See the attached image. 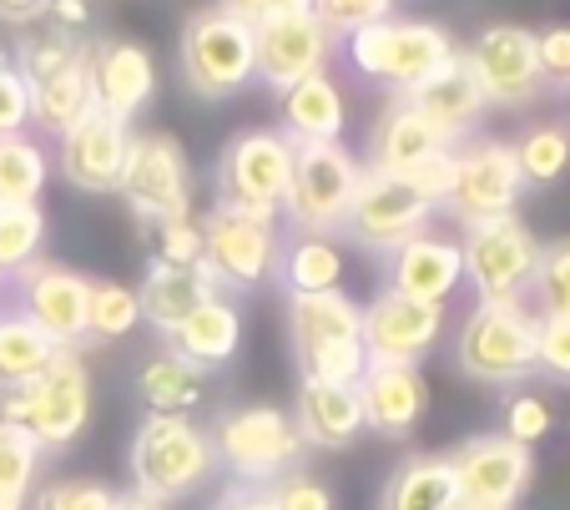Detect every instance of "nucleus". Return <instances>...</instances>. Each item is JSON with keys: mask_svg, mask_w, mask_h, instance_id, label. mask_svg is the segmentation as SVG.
I'll use <instances>...</instances> for the list:
<instances>
[{"mask_svg": "<svg viewBox=\"0 0 570 510\" xmlns=\"http://www.w3.org/2000/svg\"><path fill=\"white\" fill-rule=\"evenodd\" d=\"M288 349L303 380L318 384H358L364 359V308L344 294H293L288 298Z\"/></svg>", "mask_w": 570, "mask_h": 510, "instance_id": "nucleus-1", "label": "nucleus"}, {"mask_svg": "<svg viewBox=\"0 0 570 510\" xmlns=\"http://www.w3.org/2000/svg\"><path fill=\"white\" fill-rule=\"evenodd\" d=\"M0 420L21 424L41 445V455L71 450L91 420V374L81 364V354L61 349L41 374H31L21 384H0Z\"/></svg>", "mask_w": 570, "mask_h": 510, "instance_id": "nucleus-2", "label": "nucleus"}, {"mask_svg": "<svg viewBox=\"0 0 570 510\" xmlns=\"http://www.w3.org/2000/svg\"><path fill=\"white\" fill-rule=\"evenodd\" d=\"M131 490L151 506L183 500L193 490L207 486V475L217 470L213 440L197 420L187 414H147L131 434Z\"/></svg>", "mask_w": 570, "mask_h": 510, "instance_id": "nucleus-3", "label": "nucleus"}, {"mask_svg": "<svg viewBox=\"0 0 570 510\" xmlns=\"http://www.w3.org/2000/svg\"><path fill=\"white\" fill-rule=\"evenodd\" d=\"M213 460L237 486H278L283 475L303 470V440L293 430V414L278 404H237L207 424Z\"/></svg>", "mask_w": 570, "mask_h": 510, "instance_id": "nucleus-4", "label": "nucleus"}, {"mask_svg": "<svg viewBox=\"0 0 570 510\" xmlns=\"http://www.w3.org/2000/svg\"><path fill=\"white\" fill-rule=\"evenodd\" d=\"M454 370L490 390H515L535 380V308L474 304L454 334Z\"/></svg>", "mask_w": 570, "mask_h": 510, "instance_id": "nucleus-5", "label": "nucleus"}, {"mask_svg": "<svg viewBox=\"0 0 570 510\" xmlns=\"http://www.w3.org/2000/svg\"><path fill=\"white\" fill-rule=\"evenodd\" d=\"M358 177H364V167L354 163L344 141H293L288 193H283L288 228L313 233V238L338 233L358 193Z\"/></svg>", "mask_w": 570, "mask_h": 510, "instance_id": "nucleus-6", "label": "nucleus"}, {"mask_svg": "<svg viewBox=\"0 0 570 510\" xmlns=\"http://www.w3.org/2000/svg\"><path fill=\"white\" fill-rule=\"evenodd\" d=\"M288 167H293V141L278 127H248L227 137L213 167V193L217 207H237V213H283V193H288Z\"/></svg>", "mask_w": 570, "mask_h": 510, "instance_id": "nucleus-7", "label": "nucleus"}, {"mask_svg": "<svg viewBox=\"0 0 570 510\" xmlns=\"http://www.w3.org/2000/svg\"><path fill=\"white\" fill-rule=\"evenodd\" d=\"M535 258H540V238L515 213L464 223L460 263H464V283L474 288L480 304H525Z\"/></svg>", "mask_w": 570, "mask_h": 510, "instance_id": "nucleus-8", "label": "nucleus"}, {"mask_svg": "<svg viewBox=\"0 0 570 510\" xmlns=\"http://www.w3.org/2000/svg\"><path fill=\"white\" fill-rule=\"evenodd\" d=\"M177 66L183 81L207 101H227L253 81V26L237 16L217 11H193L177 41Z\"/></svg>", "mask_w": 570, "mask_h": 510, "instance_id": "nucleus-9", "label": "nucleus"}, {"mask_svg": "<svg viewBox=\"0 0 570 510\" xmlns=\"http://www.w3.org/2000/svg\"><path fill=\"white\" fill-rule=\"evenodd\" d=\"M344 41H348V61H354L358 77L389 87L394 97L414 91L454 51L450 36L430 21H374L364 31L344 36Z\"/></svg>", "mask_w": 570, "mask_h": 510, "instance_id": "nucleus-10", "label": "nucleus"}, {"mask_svg": "<svg viewBox=\"0 0 570 510\" xmlns=\"http://www.w3.org/2000/svg\"><path fill=\"white\" fill-rule=\"evenodd\" d=\"M121 197L141 228L193 217V167H187L183 141L173 131H141L131 137L127 167H121Z\"/></svg>", "mask_w": 570, "mask_h": 510, "instance_id": "nucleus-11", "label": "nucleus"}, {"mask_svg": "<svg viewBox=\"0 0 570 510\" xmlns=\"http://www.w3.org/2000/svg\"><path fill=\"white\" fill-rule=\"evenodd\" d=\"M203 228V263L213 268L223 294H248L278 268V217L263 213H237V207H207L197 217Z\"/></svg>", "mask_w": 570, "mask_h": 510, "instance_id": "nucleus-12", "label": "nucleus"}, {"mask_svg": "<svg viewBox=\"0 0 570 510\" xmlns=\"http://www.w3.org/2000/svg\"><path fill=\"white\" fill-rule=\"evenodd\" d=\"M434 213H440V203L424 187H414L404 173H364L338 233L368 253H394L399 243L420 238Z\"/></svg>", "mask_w": 570, "mask_h": 510, "instance_id": "nucleus-13", "label": "nucleus"}, {"mask_svg": "<svg viewBox=\"0 0 570 510\" xmlns=\"http://www.w3.org/2000/svg\"><path fill=\"white\" fill-rule=\"evenodd\" d=\"M16 314L31 318L56 349H76L87 344V304H91V278L87 273L66 268V263L36 258L21 273L6 278Z\"/></svg>", "mask_w": 570, "mask_h": 510, "instance_id": "nucleus-14", "label": "nucleus"}, {"mask_svg": "<svg viewBox=\"0 0 570 510\" xmlns=\"http://www.w3.org/2000/svg\"><path fill=\"white\" fill-rule=\"evenodd\" d=\"M450 470L454 486H460V506L515 510V500L535 480V450L505 440L500 430H484L450 450Z\"/></svg>", "mask_w": 570, "mask_h": 510, "instance_id": "nucleus-15", "label": "nucleus"}, {"mask_svg": "<svg viewBox=\"0 0 570 510\" xmlns=\"http://www.w3.org/2000/svg\"><path fill=\"white\" fill-rule=\"evenodd\" d=\"M464 66H470L474 87H480L484 107H525L546 91L535 56V31L525 26H484L470 46H464Z\"/></svg>", "mask_w": 570, "mask_h": 510, "instance_id": "nucleus-16", "label": "nucleus"}, {"mask_svg": "<svg viewBox=\"0 0 570 510\" xmlns=\"http://www.w3.org/2000/svg\"><path fill=\"white\" fill-rule=\"evenodd\" d=\"M525 193L515 167V147L510 141H470L464 153H454L450 193H444L440 213L460 217V223H484V217H510Z\"/></svg>", "mask_w": 570, "mask_h": 510, "instance_id": "nucleus-17", "label": "nucleus"}, {"mask_svg": "<svg viewBox=\"0 0 570 510\" xmlns=\"http://www.w3.org/2000/svg\"><path fill=\"white\" fill-rule=\"evenodd\" d=\"M444 304H420L404 294H379L364 308V359L368 364H414L440 344Z\"/></svg>", "mask_w": 570, "mask_h": 510, "instance_id": "nucleus-18", "label": "nucleus"}, {"mask_svg": "<svg viewBox=\"0 0 570 510\" xmlns=\"http://www.w3.org/2000/svg\"><path fill=\"white\" fill-rule=\"evenodd\" d=\"M131 137H137L131 121H117V117H107V111L91 107L87 117L61 137L56 167H61V177L76 187V193L107 197V193H117L121 187V167H127Z\"/></svg>", "mask_w": 570, "mask_h": 510, "instance_id": "nucleus-19", "label": "nucleus"}, {"mask_svg": "<svg viewBox=\"0 0 570 510\" xmlns=\"http://www.w3.org/2000/svg\"><path fill=\"white\" fill-rule=\"evenodd\" d=\"M87 87L97 111L131 121L157 91L151 51L141 41H127V36H101V41L87 46Z\"/></svg>", "mask_w": 570, "mask_h": 510, "instance_id": "nucleus-20", "label": "nucleus"}, {"mask_svg": "<svg viewBox=\"0 0 570 510\" xmlns=\"http://www.w3.org/2000/svg\"><path fill=\"white\" fill-rule=\"evenodd\" d=\"M328 46L334 41L313 21V11L308 16H268V21L253 26V81H263V87H273L283 97L293 81L323 71Z\"/></svg>", "mask_w": 570, "mask_h": 510, "instance_id": "nucleus-21", "label": "nucleus"}, {"mask_svg": "<svg viewBox=\"0 0 570 510\" xmlns=\"http://www.w3.org/2000/svg\"><path fill=\"white\" fill-rule=\"evenodd\" d=\"M354 390L364 404V430L384 440H410L430 410V384L414 364H368Z\"/></svg>", "mask_w": 570, "mask_h": 510, "instance_id": "nucleus-22", "label": "nucleus"}, {"mask_svg": "<svg viewBox=\"0 0 570 510\" xmlns=\"http://www.w3.org/2000/svg\"><path fill=\"white\" fill-rule=\"evenodd\" d=\"M384 288L389 294H404V298H420V304H444L464 283V263H460V243H444V238H420L399 243L394 253H384Z\"/></svg>", "mask_w": 570, "mask_h": 510, "instance_id": "nucleus-23", "label": "nucleus"}, {"mask_svg": "<svg viewBox=\"0 0 570 510\" xmlns=\"http://www.w3.org/2000/svg\"><path fill=\"white\" fill-rule=\"evenodd\" d=\"M404 101H410V107L420 111V117L430 121L444 141L474 131V127H480V117H484V97H480V87H474L470 66H464V51L444 56V61L434 66L420 87L404 91Z\"/></svg>", "mask_w": 570, "mask_h": 510, "instance_id": "nucleus-24", "label": "nucleus"}, {"mask_svg": "<svg viewBox=\"0 0 570 510\" xmlns=\"http://www.w3.org/2000/svg\"><path fill=\"white\" fill-rule=\"evenodd\" d=\"M293 430L313 450H348L364 434V404L354 384H318L303 380L293 400Z\"/></svg>", "mask_w": 570, "mask_h": 510, "instance_id": "nucleus-25", "label": "nucleus"}, {"mask_svg": "<svg viewBox=\"0 0 570 510\" xmlns=\"http://www.w3.org/2000/svg\"><path fill=\"white\" fill-rule=\"evenodd\" d=\"M450 153V141L420 117L404 97H394L379 111L374 131H368V167L364 173H414L420 163Z\"/></svg>", "mask_w": 570, "mask_h": 510, "instance_id": "nucleus-26", "label": "nucleus"}, {"mask_svg": "<svg viewBox=\"0 0 570 510\" xmlns=\"http://www.w3.org/2000/svg\"><path fill=\"white\" fill-rule=\"evenodd\" d=\"M207 298H227L217 288L213 268L197 263V268H167V263H147V278L137 288V308L161 339L173 334L183 318H193Z\"/></svg>", "mask_w": 570, "mask_h": 510, "instance_id": "nucleus-27", "label": "nucleus"}, {"mask_svg": "<svg viewBox=\"0 0 570 510\" xmlns=\"http://www.w3.org/2000/svg\"><path fill=\"white\" fill-rule=\"evenodd\" d=\"M237 344H243V314H237L233 298H207L193 318H183V324L167 334V349L203 374L227 370L237 359Z\"/></svg>", "mask_w": 570, "mask_h": 510, "instance_id": "nucleus-28", "label": "nucleus"}, {"mask_svg": "<svg viewBox=\"0 0 570 510\" xmlns=\"http://www.w3.org/2000/svg\"><path fill=\"white\" fill-rule=\"evenodd\" d=\"M283 137L288 141H338L344 137V91L334 87V77L328 71H313V77L293 81L288 91H283Z\"/></svg>", "mask_w": 570, "mask_h": 510, "instance_id": "nucleus-29", "label": "nucleus"}, {"mask_svg": "<svg viewBox=\"0 0 570 510\" xmlns=\"http://www.w3.org/2000/svg\"><path fill=\"white\" fill-rule=\"evenodd\" d=\"M460 486H454L450 455H410L389 470L374 510H454Z\"/></svg>", "mask_w": 570, "mask_h": 510, "instance_id": "nucleus-30", "label": "nucleus"}, {"mask_svg": "<svg viewBox=\"0 0 570 510\" xmlns=\"http://www.w3.org/2000/svg\"><path fill=\"white\" fill-rule=\"evenodd\" d=\"M203 390L207 374L177 359L173 349H157L137 364V400L147 404V414H193L203 404Z\"/></svg>", "mask_w": 570, "mask_h": 510, "instance_id": "nucleus-31", "label": "nucleus"}, {"mask_svg": "<svg viewBox=\"0 0 570 510\" xmlns=\"http://www.w3.org/2000/svg\"><path fill=\"white\" fill-rule=\"evenodd\" d=\"M278 283L283 294H328L344 278V253L334 248V238H313V233H293L288 243H278Z\"/></svg>", "mask_w": 570, "mask_h": 510, "instance_id": "nucleus-32", "label": "nucleus"}, {"mask_svg": "<svg viewBox=\"0 0 570 510\" xmlns=\"http://www.w3.org/2000/svg\"><path fill=\"white\" fill-rule=\"evenodd\" d=\"M31 97V121L46 131V137H66L76 121L91 111V87H87V61L61 71V77H46L36 87H26Z\"/></svg>", "mask_w": 570, "mask_h": 510, "instance_id": "nucleus-33", "label": "nucleus"}, {"mask_svg": "<svg viewBox=\"0 0 570 510\" xmlns=\"http://www.w3.org/2000/svg\"><path fill=\"white\" fill-rule=\"evenodd\" d=\"M56 354H61V349H56L31 318H21L16 308L0 314V384L31 380V374H41Z\"/></svg>", "mask_w": 570, "mask_h": 510, "instance_id": "nucleus-34", "label": "nucleus"}, {"mask_svg": "<svg viewBox=\"0 0 570 510\" xmlns=\"http://www.w3.org/2000/svg\"><path fill=\"white\" fill-rule=\"evenodd\" d=\"M515 167L525 187H556L570 167V127L566 121H546V127H530L515 141Z\"/></svg>", "mask_w": 570, "mask_h": 510, "instance_id": "nucleus-35", "label": "nucleus"}, {"mask_svg": "<svg viewBox=\"0 0 570 510\" xmlns=\"http://www.w3.org/2000/svg\"><path fill=\"white\" fill-rule=\"evenodd\" d=\"M46 187V153L31 137H0V207H36Z\"/></svg>", "mask_w": 570, "mask_h": 510, "instance_id": "nucleus-36", "label": "nucleus"}, {"mask_svg": "<svg viewBox=\"0 0 570 510\" xmlns=\"http://www.w3.org/2000/svg\"><path fill=\"white\" fill-rule=\"evenodd\" d=\"M141 324L137 288L117 278H91V304H87V344H117Z\"/></svg>", "mask_w": 570, "mask_h": 510, "instance_id": "nucleus-37", "label": "nucleus"}, {"mask_svg": "<svg viewBox=\"0 0 570 510\" xmlns=\"http://www.w3.org/2000/svg\"><path fill=\"white\" fill-rule=\"evenodd\" d=\"M41 445L21 424L0 420V500L6 506H26L36 490V475H41Z\"/></svg>", "mask_w": 570, "mask_h": 510, "instance_id": "nucleus-38", "label": "nucleus"}, {"mask_svg": "<svg viewBox=\"0 0 570 510\" xmlns=\"http://www.w3.org/2000/svg\"><path fill=\"white\" fill-rule=\"evenodd\" d=\"M550 424H556V410H550V400L540 390L515 384V390L500 394V434H505V440L535 450L540 440L550 434Z\"/></svg>", "mask_w": 570, "mask_h": 510, "instance_id": "nucleus-39", "label": "nucleus"}, {"mask_svg": "<svg viewBox=\"0 0 570 510\" xmlns=\"http://www.w3.org/2000/svg\"><path fill=\"white\" fill-rule=\"evenodd\" d=\"M41 243H46L41 207H0V278H11L26 263L41 258Z\"/></svg>", "mask_w": 570, "mask_h": 510, "instance_id": "nucleus-40", "label": "nucleus"}, {"mask_svg": "<svg viewBox=\"0 0 570 510\" xmlns=\"http://www.w3.org/2000/svg\"><path fill=\"white\" fill-rule=\"evenodd\" d=\"M525 298H535V314H566L570 318V238L540 243L535 278H530Z\"/></svg>", "mask_w": 570, "mask_h": 510, "instance_id": "nucleus-41", "label": "nucleus"}, {"mask_svg": "<svg viewBox=\"0 0 570 510\" xmlns=\"http://www.w3.org/2000/svg\"><path fill=\"white\" fill-rule=\"evenodd\" d=\"M147 233V258L167 263V268H197L203 263V228L197 217H177V223H157Z\"/></svg>", "mask_w": 570, "mask_h": 510, "instance_id": "nucleus-42", "label": "nucleus"}, {"mask_svg": "<svg viewBox=\"0 0 570 510\" xmlns=\"http://www.w3.org/2000/svg\"><path fill=\"white\" fill-rule=\"evenodd\" d=\"M535 380L570 384V318L535 314Z\"/></svg>", "mask_w": 570, "mask_h": 510, "instance_id": "nucleus-43", "label": "nucleus"}, {"mask_svg": "<svg viewBox=\"0 0 570 510\" xmlns=\"http://www.w3.org/2000/svg\"><path fill=\"white\" fill-rule=\"evenodd\" d=\"M394 0H313V21L328 31V41L338 36H354L374 21H389Z\"/></svg>", "mask_w": 570, "mask_h": 510, "instance_id": "nucleus-44", "label": "nucleus"}, {"mask_svg": "<svg viewBox=\"0 0 570 510\" xmlns=\"http://www.w3.org/2000/svg\"><path fill=\"white\" fill-rule=\"evenodd\" d=\"M117 490L101 486V480L71 475V480H51L31 496V510H111Z\"/></svg>", "mask_w": 570, "mask_h": 510, "instance_id": "nucleus-45", "label": "nucleus"}, {"mask_svg": "<svg viewBox=\"0 0 570 510\" xmlns=\"http://www.w3.org/2000/svg\"><path fill=\"white\" fill-rule=\"evenodd\" d=\"M31 121V97H26V81L6 56H0V137H16V131Z\"/></svg>", "mask_w": 570, "mask_h": 510, "instance_id": "nucleus-46", "label": "nucleus"}, {"mask_svg": "<svg viewBox=\"0 0 570 510\" xmlns=\"http://www.w3.org/2000/svg\"><path fill=\"white\" fill-rule=\"evenodd\" d=\"M273 500H278V510H334V496H328V486H323V480H313L308 470H293V475H283L278 486H273Z\"/></svg>", "mask_w": 570, "mask_h": 510, "instance_id": "nucleus-47", "label": "nucleus"}, {"mask_svg": "<svg viewBox=\"0 0 570 510\" xmlns=\"http://www.w3.org/2000/svg\"><path fill=\"white\" fill-rule=\"evenodd\" d=\"M535 56H540V77H546V87L550 81L566 87L570 81V26H546V31H535Z\"/></svg>", "mask_w": 570, "mask_h": 510, "instance_id": "nucleus-48", "label": "nucleus"}, {"mask_svg": "<svg viewBox=\"0 0 570 510\" xmlns=\"http://www.w3.org/2000/svg\"><path fill=\"white\" fill-rule=\"evenodd\" d=\"M217 11L258 26V21H268V16H308L313 0H217Z\"/></svg>", "mask_w": 570, "mask_h": 510, "instance_id": "nucleus-49", "label": "nucleus"}, {"mask_svg": "<svg viewBox=\"0 0 570 510\" xmlns=\"http://www.w3.org/2000/svg\"><path fill=\"white\" fill-rule=\"evenodd\" d=\"M213 510H278V500H273V486H227L223 496L213 500Z\"/></svg>", "mask_w": 570, "mask_h": 510, "instance_id": "nucleus-50", "label": "nucleus"}, {"mask_svg": "<svg viewBox=\"0 0 570 510\" xmlns=\"http://www.w3.org/2000/svg\"><path fill=\"white\" fill-rule=\"evenodd\" d=\"M46 26H56V31H66V36H71L76 31V26H87V0H46Z\"/></svg>", "mask_w": 570, "mask_h": 510, "instance_id": "nucleus-51", "label": "nucleus"}, {"mask_svg": "<svg viewBox=\"0 0 570 510\" xmlns=\"http://www.w3.org/2000/svg\"><path fill=\"white\" fill-rule=\"evenodd\" d=\"M41 11H46V0H0V21H11V26L41 21Z\"/></svg>", "mask_w": 570, "mask_h": 510, "instance_id": "nucleus-52", "label": "nucleus"}, {"mask_svg": "<svg viewBox=\"0 0 570 510\" xmlns=\"http://www.w3.org/2000/svg\"><path fill=\"white\" fill-rule=\"evenodd\" d=\"M111 510H161V506H151V500H141L137 490H131V496H117V500H111Z\"/></svg>", "mask_w": 570, "mask_h": 510, "instance_id": "nucleus-53", "label": "nucleus"}, {"mask_svg": "<svg viewBox=\"0 0 570 510\" xmlns=\"http://www.w3.org/2000/svg\"><path fill=\"white\" fill-rule=\"evenodd\" d=\"M0 314H6V278H0Z\"/></svg>", "mask_w": 570, "mask_h": 510, "instance_id": "nucleus-54", "label": "nucleus"}, {"mask_svg": "<svg viewBox=\"0 0 570 510\" xmlns=\"http://www.w3.org/2000/svg\"><path fill=\"white\" fill-rule=\"evenodd\" d=\"M0 510H26V506H6V500H0Z\"/></svg>", "mask_w": 570, "mask_h": 510, "instance_id": "nucleus-55", "label": "nucleus"}, {"mask_svg": "<svg viewBox=\"0 0 570 510\" xmlns=\"http://www.w3.org/2000/svg\"><path fill=\"white\" fill-rule=\"evenodd\" d=\"M566 111H570V81H566Z\"/></svg>", "mask_w": 570, "mask_h": 510, "instance_id": "nucleus-56", "label": "nucleus"}, {"mask_svg": "<svg viewBox=\"0 0 570 510\" xmlns=\"http://www.w3.org/2000/svg\"><path fill=\"white\" fill-rule=\"evenodd\" d=\"M454 510H484V506H454Z\"/></svg>", "mask_w": 570, "mask_h": 510, "instance_id": "nucleus-57", "label": "nucleus"}]
</instances>
